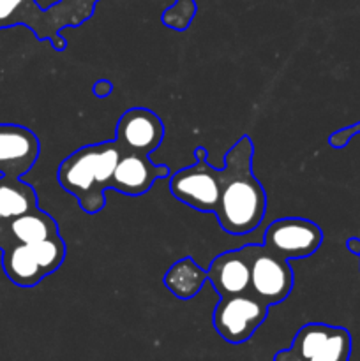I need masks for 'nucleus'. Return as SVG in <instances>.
<instances>
[{
    "instance_id": "1",
    "label": "nucleus",
    "mask_w": 360,
    "mask_h": 361,
    "mask_svg": "<svg viewBox=\"0 0 360 361\" xmlns=\"http://www.w3.org/2000/svg\"><path fill=\"white\" fill-rule=\"evenodd\" d=\"M254 145L244 136L229 148L221 169L219 226L228 235H247L261 224L267 212V194L253 173Z\"/></svg>"
},
{
    "instance_id": "2",
    "label": "nucleus",
    "mask_w": 360,
    "mask_h": 361,
    "mask_svg": "<svg viewBox=\"0 0 360 361\" xmlns=\"http://www.w3.org/2000/svg\"><path fill=\"white\" fill-rule=\"evenodd\" d=\"M120 155L122 148L115 140L78 148L60 162V187L76 197L81 210L99 214L106 204L104 190L109 189Z\"/></svg>"
},
{
    "instance_id": "3",
    "label": "nucleus",
    "mask_w": 360,
    "mask_h": 361,
    "mask_svg": "<svg viewBox=\"0 0 360 361\" xmlns=\"http://www.w3.org/2000/svg\"><path fill=\"white\" fill-rule=\"evenodd\" d=\"M251 268V288L256 298L268 307L284 302L295 284V274L288 259L272 252L263 243L244 245Z\"/></svg>"
},
{
    "instance_id": "4",
    "label": "nucleus",
    "mask_w": 360,
    "mask_h": 361,
    "mask_svg": "<svg viewBox=\"0 0 360 361\" xmlns=\"http://www.w3.org/2000/svg\"><path fill=\"white\" fill-rule=\"evenodd\" d=\"M268 316V305L253 293L226 296L214 310V328L219 337L229 344L249 341Z\"/></svg>"
},
{
    "instance_id": "5",
    "label": "nucleus",
    "mask_w": 360,
    "mask_h": 361,
    "mask_svg": "<svg viewBox=\"0 0 360 361\" xmlns=\"http://www.w3.org/2000/svg\"><path fill=\"white\" fill-rule=\"evenodd\" d=\"M169 190L187 207L215 214L221 196V169L212 168L207 159L196 161L172 176Z\"/></svg>"
},
{
    "instance_id": "6",
    "label": "nucleus",
    "mask_w": 360,
    "mask_h": 361,
    "mask_svg": "<svg viewBox=\"0 0 360 361\" xmlns=\"http://www.w3.org/2000/svg\"><path fill=\"white\" fill-rule=\"evenodd\" d=\"M323 243V231L309 219L284 217L272 222L265 231L263 245L284 259L309 257Z\"/></svg>"
},
{
    "instance_id": "7",
    "label": "nucleus",
    "mask_w": 360,
    "mask_h": 361,
    "mask_svg": "<svg viewBox=\"0 0 360 361\" xmlns=\"http://www.w3.org/2000/svg\"><path fill=\"white\" fill-rule=\"evenodd\" d=\"M14 25H27L37 39L52 41L53 48L59 51L66 48V41L60 37L64 25L56 6L41 9L35 0H0V28Z\"/></svg>"
},
{
    "instance_id": "8",
    "label": "nucleus",
    "mask_w": 360,
    "mask_h": 361,
    "mask_svg": "<svg viewBox=\"0 0 360 361\" xmlns=\"http://www.w3.org/2000/svg\"><path fill=\"white\" fill-rule=\"evenodd\" d=\"M164 137V126L152 109L131 108L119 118L115 141L122 152L150 155Z\"/></svg>"
},
{
    "instance_id": "9",
    "label": "nucleus",
    "mask_w": 360,
    "mask_h": 361,
    "mask_svg": "<svg viewBox=\"0 0 360 361\" xmlns=\"http://www.w3.org/2000/svg\"><path fill=\"white\" fill-rule=\"evenodd\" d=\"M41 152L39 137L18 123H0V176L21 178L34 168Z\"/></svg>"
},
{
    "instance_id": "10",
    "label": "nucleus",
    "mask_w": 360,
    "mask_h": 361,
    "mask_svg": "<svg viewBox=\"0 0 360 361\" xmlns=\"http://www.w3.org/2000/svg\"><path fill=\"white\" fill-rule=\"evenodd\" d=\"M169 169L150 162L148 155L122 152L109 189L126 196H143L157 178H168Z\"/></svg>"
},
{
    "instance_id": "11",
    "label": "nucleus",
    "mask_w": 360,
    "mask_h": 361,
    "mask_svg": "<svg viewBox=\"0 0 360 361\" xmlns=\"http://www.w3.org/2000/svg\"><path fill=\"white\" fill-rule=\"evenodd\" d=\"M208 282L214 286L219 298L249 293L251 268L246 249L226 250L212 259L207 270Z\"/></svg>"
},
{
    "instance_id": "12",
    "label": "nucleus",
    "mask_w": 360,
    "mask_h": 361,
    "mask_svg": "<svg viewBox=\"0 0 360 361\" xmlns=\"http://www.w3.org/2000/svg\"><path fill=\"white\" fill-rule=\"evenodd\" d=\"M2 267L7 279L20 288H34L46 277L27 243L18 242V245L4 250Z\"/></svg>"
},
{
    "instance_id": "13",
    "label": "nucleus",
    "mask_w": 360,
    "mask_h": 361,
    "mask_svg": "<svg viewBox=\"0 0 360 361\" xmlns=\"http://www.w3.org/2000/svg\"><path fill=\"white\" fill-rule=\"evenodd\" d=\"M207 281V270H203L189 256L172 264V268L166 271L164 279H162L166 288L180 300L194 298L201 291V288H203Z\"/></svg>"
},
{
    "instance_id": "14",
    "label": "nucleus",
    "mask_w": 360,
    "mask_h": 361,
    "mask_svg": "<svg viewBox=\"0 0 360 361\" xmlns=\"http://www.w3.org/2000/svg\"><path fill=\"white\" fill-rule=\"evenodd\" d=\"M335 326L321 323H309L300 328L292 348L275 355L274 361H309L321 351Z\"/></svg>"
},
{
    "instance_id": "15",
    "label": "nucleus",
    "mask_w": 360,
    "mask_h": 361,
    "mask_svg": "<svg viewBox=\"0 0 360 361\" xmlns=\"http://www.w3.org/2000/svg\"><path fill=\"white\" fill-rule=\"evenodd\" d=\"M37 208L34 187L20 178L0 176V217L16 219Z\"/></svg>"
},
{
    "instance_id": "16",
    "label": "nucleus",
    "mask_w": 360,
    "mask_h": 361,
    "mask_svg": "<svg viewBox=\"0 0 360 361\" xmlns=\"http://www.w3.org/2000/svg\"><path fill=\"white\" fill-rule=\"evenodd\" d=\"M9 229L18 242L27 243V245L41 242V240L49 238V236L60 235L59 224H56L55 219L46 214V212L39 210V208L13 219Z\"/></svg>"
},
{
    "instance_id": "17",
    "label": "nucleus",
    "mask_w": 360,
    "mask_h": 361,
    "mask_svg": "<svg viewBox=\"0 0 360 361\" xmlns=\"http://www.w3.org/2000/svg\"><path fill=\"white\" fill-rule=\"evenodd\" d=\"M30 249L34 252L35 261H37L39 267L42 268L46 275L59 270L60 264L64 263V257H66V243L60 238V235L49 236V238L41 240V242L32 243Z\"/></svg>"
},
{
    "instance_id": "18",
    "label": "nucleus",
    "mask_w": 360,
    "mask_h": 361,
    "mask_svg": "<svg viewBox=\"0 0 360 361\" xmlns=\"http://www.w3.org/2000/svg\"><path fill=\"white\" fill-rule=\"evenodd\" d=\"M194 14H196L194 0H175V4L162 13V23L175 30H186Z\"/></svg>"
},
{
    "instance_id": "19",
    "label": "nucleus",
    "mask_w": 360,
    "mask_h": 361,
    "mask_svg": "<svg viewBox=\"0 0 360 361\" xmlns=\"http://www.w3.org/2000/svg\"><path fill=\"white\" fill-rule=\"evenodd\" d=\"M356 134H360V122L335 130V133L328 137V143H330V147H334V148H342V147H346V145L349 143V140H352V137H355Z\"/></svg>"
},
{
    "instance_id": "20",
    "label": "nucleus",
    "mask_w": 360,
    "mask_h": 361,
    "mask_svg": "<svg viewBox=\"0 0 360 361\" xmlns=\"http://www.w3.org/2000/svg\"><path fill=\"white\" fill-rule=\"evenodd\" d=\"M78 14H80L83 20H88L94 13V6L99 2V0H66Z\"/></svg>"
},
{
    "instance_id": "21",
    "label": "nucleus",
    "mask_w": 360,
    "mask_h": 361,
    "mask_svg": "<svg viewBox=\"0 0 360 361\" xmlns=\"http://www.w3.org/2000/svg\"><path fill=\"white\" fill-rule=\"evenodd\" d=\"M92 90H94V94L97 95V97H106V95H109L113 92V85L109 83V81H106V80H101V81H97V83L94 85V87H92Z\"/></svg>"
},
{
    "instance_id": "22",
    "label": "nucleus",
    "mask_w": 360,
    "mask_h": 361,
    "mask_svg": "<svg viewBox=\"0 0 360 361\" xmlns=\"http://www.w3.org/2000/svg\"><path fill=\"white\" fill-rule=\"evenodd\" d=\"M346 249L352 254H355V256H360V238L353 236V238L346 240Z\"/></svg>"
},
{
    "instance_id": "23",
    "label": "nucleus",
    "mask_w": 360,
    "mask_h": 361,
    "mask_svg": "<svg viewBox=\"0 0 360 361\" xmlns=\"http://www.w3.org/2000/svg\"><path fill=\"white\" fill-rule=\"evenodd\" d=\"M194 155H196V161H205V159H207V152H205L203 147H198L196 150H194Z\"/></svg>"
},
{
    "instance_id": "24",
    "label": "nucleus",
    "mask_w": 360,
    "mask_h": 361,
    "mask_svg": "<svg viewBox=\"0 0 360 361\" xmlns=\"http://www.w3.org/2000/svg\"><path fill=\"white\" fill-rule=\"evenodd\" d=\"M0 219H2V217H0Z\"/></svg>"
}]
</instances>
